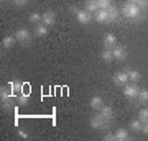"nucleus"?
<instances>
[{"label":"nucleus","mask_w":148,"mask_h":141,"mask_svg":"<svg viewBox=\"0 0 148 141\" xmlns=\"http://www.w3.org/2000/svg\"><path fill=\"white\" fill-rule=\"evenodd\" d=\"M122 15L125 16L127 20L132 21H140L143 18V12L140 10V7L137 3H132V2H127L123 8H122Z\"/></svg>","instance_id":"obj_1"},{"label":"nucleus","mask_w":148,"mask_h":141,"mask_svg":"<svg viewBox=\"0 0 148 141\" xmlns=\"http://www.w3.org/2000/svg\"><path fill=\"white\" fill-rule=\"evenodd\" d=\"M89 125L92 126L94 130H107L110 123H109L107 120H104V118L101 116V113H99V112H95V115H92V116H90Z\"/></svg>","instance_id":"obj_2"},{"label":"nucleus","mask_w":148,"mask_h":141,"mask_svg":"<svg viewBox=\"0 0 148 141\" xmlns=\"http://www.w3.org/2000/svg\"><path fill=\"white\" fill-rule=\"evenodd\" d=\"M138 87H137V84L133 82V84H125L123 85V95L127 97V99H137V95H138Z\"/></svg>","instance_id":"obj_3"},{"label":"nucleus","mask_w":148,"mask_h":141,"mask_svg":"<svg viewBox=\"0 0 148 141\" xmlns=\"http://www.w3.org/2000/svg\"><path fill=\"white\" fill-rule=\"evenodd\" d=\"M15 38H16L18 43H21L23 46H27L28 43H30V31H28L27 28H20V30L15 33Z\"/></svg>","instance_id":"obj_4"},{"label":"nucleus","mask_w":148,"mask_h":141,"mask_svg":"<svg viewBox=\"0 0 148 141\" xmlns=\"http://www.w3.org/2000/svg\"><path fill=\"white\" fill-rule=\"evenodd\" d=\"M76 18H77V21L79 23H82V25H89L90 20H92V13H89V12L86 10H77V13H76Z\"/></svg>","instance_id":"obj_5"},{"label":"nucleus","mask_w":148,"mask_h":141,"mask_svg":"<svg viewBox=\"0 0 148 141\" xmlns=\"http://www.w3.org/2000/svg\"><path fill=\"white\" fill-rule=\"evenodd\" d=\"M112 80H114V84H115V85H119V87H120V85H125V84L128 82V76H127V72H125V71H123V72H122V71H119V72L114 74Z\"/></svg>","instance_id":"obj_6"},{"label":"nucleus","mask_w":148,"mask_h":141,"mask_svg":"<svg viewBox=\"0 0 148 141\" xmlns=\"http://www.w3.org/2000/svg\"><path fill=\"white\" fill-rule=\"evenodd\" d=\"M112 52H114V59L115 61H123L127 58V49L123 46H119V44L115 48H112Z\"/></svg>","instance_id":"obj_7"},{"label":"nucleus","mask_w":148,"mask_h":141,"mask_svg":"<svg viewBox=\"0 0 148 141\" xmlns=\"http://www.w3.org/2000/svg\"><path fill=\"white\" fill-rule=\"evenodd\" d=\"M41 23H45L46 26H53L54 23H56V15H54L51 10H48L43 13V21Z\"/></svg>","instance_id":"obj_8"},{"label":"nucleus","mask_w":148,"mask_h":141,"mask_svg":"<svg viewBox=\"0 0 148 141\" xmlns=\"http://www.w3.org/2000/svg\"><path fill=\"white\" fill-rule=\"evenodd\" d=\"M94 15H95V21L97 23H107L109 21V12L106 8H99Z\"/></svg>","instance_id":"obj_9"},{"label":"nucleus","mask_w":148,"mask_h":141,"mask_svg":"<svg viewBox=\"0 0 148 141\" xmlns=\"http://www.w3.org/2000/svg\"><path fill=\"white\" fill-rule=\"evenodd\" d=\"M99 113H101V116L104 118V120H107L109 123L112 121V115H114L112 107H109V105H102V108L99 110Z\"/></svg>","instance_id":"obj_10"},{"label":"nucleus","mask_w":148,"mask_h":141,"mask_svg":"<svg viewBox=\"0 0 148 141\" xmlns=\"http://www.w3.org/2000/svg\"><path fill=\"white\" fill-rule=\"evenodd\" d=\"M104 46L106 48H115L117 46V38L115 35H112V33H107L106 36H104Z\"/></svg>","instance_id":"obj_11"},{"label":"nucleus","mask_w":148,"mask_h":141,"mask_svg":"<svg viewBox=\"0 0 148 141\" xmlns=\"http://www.w3.org/2000/svg\"><path fill=\"white\" fill-rule=\"evenodd\" d=\"M89 105H90V108L94 110V112H99V110L102 108V105H104V102H102V99L99 97V95H94V97L90 99Z\"/></svg>","instance_id":"obj_12"},{"label":"nucleus","mask_w":148,"mask_h":141,"mask_svg":"<svg viewBox=\"0 0 148 141\" xmlns=\"http://www.w3.org/2000/svg\"><path fill=\"white\" fill-rule=\"evenodd\" d=\"M15 104H16V99H15V97H8V99L2 100V108L5 110V112H10V110H13Z\"/></svg>","instance_id":"obj_13"},{"label":"nucleus","mask_w":148,"mask_h":141,"mask_svg":"<svg viewBox=\"0 0 148 141\" xmlns=\"http://www.w3.org/2000/svg\"><path fill=\"white\" fill-rule=\"evenodd\" d=\"M107 12H109V21H119V18H120V12H119L117 7L110 5L109 8H107Z\"/></svg>","instance_id":"obj_14"},{"label":"nucleus","mask_w":148,"mask_h":141,"mask_svg":"<svg viewBox=\"0 0 148 141\" xmlns=\"http://www.w3.org/2000/svg\"><path fill=\"white\" fill-rule=\"evenodd\" d=\"M28 100H30V92H20V94L16 95V104L20 105V107L27 105Z\"/></svg>","instance_id":"obj_15"},{"label":"nucleus","mask_w":148,"mask_h":141,"mask_svg":"<svg viewBox=\"0 0 148 141\" xmlns=\"http://www.w3.org/2000/svg\"><path fill=\"white\" fill-rule=\"evenodd\" d=\"M125 72H127V76H128V80H132V82H135V84L142 79L140 72H138V71H135V69H127Z\"/></svg>","instance_id":"obj_16"},{"label":"nucleus","mask_w":148,"mask_h":141,"mask_svg":"<svg viewBox=\"0 0 148 141\" xmlns=\"http://www.w3.org/2000/svg\"><path fill=\"white\" fill-rule=\"evenodd\" d=\"M86 10L89 12V13H95V12L99 10L97 0H86Z\"/></svg>","instance_id":"obj_17"},{"label":"nucleus","mask_w":148,"mask_h":141,"mask_svg":"<svg viewBox=\"0 0 148 141\" xmlns=\"http://www.w3.org/2000/svg\"><path fill=\"white\" fill-rule=\"evenodd\" d=\"M101 58H102V61H106V63H112V61H114V52H112L110 48H106V49L101 52Z\"/></svg>","instance_id":"obj_18"},{"label":"nucleus","mask_w":148,"mask_h":141,"mask_svg":"<svg viewBox=\"0 0 148 141\" xmlns=\"http://www.w3.org/2000/svg\"><path fill=\"white\" fill-rule=\"evenodd\" d=\"M130 136H128V131L123 130V128H119V130L115 131V140L117 141H127Z\"/></svg>","instance_id":"obj_19"},{"label":"nucleus","mask_w":148,"mask_h":141,"mask_svg":"<svg viewBox=\"0 0 148 141\" xmlns=\"http://www.w3.org/2000/svg\"><path fill=\"white\" fill-rule=\"evenodd\" d=\"M16 43V38L15 36H12V35H8V36L3 38V41H2V46L5 48V49H10L13 44Z\"/></svg>","instance_id":"obj_20"},{"label":"nucleus","mask_w":148,"mask_h":141,"mask_svg":"<svg viewBox=\"0 0 148 141\" xmlns=\"http://www.w3.org/2000/svg\"><path fill=\"white\" fill-rule=\"evenodd\" d=\"M137 100L140 104H148V90L147 89H140L137 95Z\"/></svg>","instance_id":"obj_21"},{"label":"nucleus","mask_w":148,"mask_h":141,"mask_svg":"<svg viewBox=\"0 0 148 141\" xmlns=\"http://www.w3.org/2000/svg\"><path fill=\"white\" fill-rule=\"evenodd\" d=\"M46 33H48V26L45 25V23L36 25V30H35V35H36V36H46Z\"/></svg>","instance_id":"obj_22"},{"label":"nucleus","mask_w":148,"mask_h":141,"mask_svg":"<svg viewBox=\"0 0 148 141\" xmlns=\"http://www.w3.org/2000/svg\"><path fill=\"white\" fill-rule=\"evenodd\" d=\"M41 21H43V15H41V13H36V12H35V13L30 15V23H33V25H40Z\"/></svg>","instance_id":"obj_23"},{"label":"nucleus","mask_w":148,"mask_h":141,"mask_svg":"<svg viewBox=\"0 0 148 141\" xmlns=\"http://www.w3.org/2000/svg\"><path fill=\"white\" fill-rule=\"evenodd\" d=\"M10 89H12V92H13L15 95H18L20 92H23V90H21V89H23V84H21V82H12L10 84Z\"/></svg>","instance_id":"obj_24"},{"label":"nucleus","mask_w":148,"mask_h":141,"mask_svg":"<svg viewBox=\"0 0 148 141\" xmlns=\"http://www.w3.org/2000/svg\"><path fill=\"white\" fill-rule=\"evenodd\" d=\"M138 120L142 121V123H147V121H148V108H142V110H140V113H138Z\"/></svg>","instance_id":"obj_25"},{"label":"nucleus","mask_w":148,"mask_h":141,"mask_svg":"<svg viewBox=\"0 0 148 141\" xmlns=\"http://www.w3.org/2000/svg\"><path fill=\"white\" fill-rule=\"evenodd\" d=\"M142 126H143V123L140 120H133L132 123H130V130L132 131H142Z\"/></svg>","instance_id":"obj_26"},{"label":"nucleus","mask_w":148,"mask_h":141,"mask_svg":"<svg viewBox=\"0 0 148 141\" xmlns=\"http://www.w3.org/2000/svg\"><path fill=\"white\" fill-rule=\"evenodd\" d=\"M97 3H99V8H109L110 7V0H97Z\"/></svg>","instance_id":"obj_27"},{"label":"nucleus","mask_w":148,"mask_h":141,"mask_svg":"<svg viewBox=\"0 0 148 141\" xmlns=\"http://www.w3.org/2000/svg\"><path fill=\"white\" fill-rule=\"evenodd\" d=\"M137 5L140 7V10H142V12H145V10L148 8V0H140Z\"/></svg>","instance_id":"obj_28"},{"label":"nucleus","mask_w":148,"mask_h":141,"mask_svg":"<svg viewBox=\"0 0 148 141\" xmlns=\"http://www.w3.org/2000/svg\"><path fill=\"white\" fill-rule=\"evenodd\" d=\"M104 140L106 141H117L115 140V133H107V135L104 136Z\"/></svg>","instance_id":"obj_29"},{"label":"nucleus","mask_w":148,"mask_h":141,"mask_svg":"<svg viewBox=\"0 0 148 141\" xmlns=\"http://www.w3.org/2000/svg\"><path fill=\"white\" fill-rule=\"evenodd\" d=\"M18 135H20V138H23V140H28V133L23 130V128H20V130H18Z\"/></svg>","instance_id":"obj_30"},{"label":"nucleus","mask_w":148,"mask_h":141,"mask_svg":"<svg viewBox=\"0 0 148 141\" xmlns=\"http://www.w3.org/2000/svg\"><path fill=\"white\" fill-rule=\"evenodd\" d=\"M13 2H15V5H18V7H23V5L28 3V0H13Z\"/></svg>","instance_id":"obj_31"},{"label":"nucleus","mask_w":148,"mask_h":141,"mask_svg":"<svg viewBox=\"0 0 148 141\" xmlns=\"http://www.w3.org/2000/svg\"><path fill=\"white\" fill-rule=\"evenodd\" d=\"M142 133H143V135H148V121H147V123H143V126H142Z\"/></svg>","instance_id":"obj_32"},{"label":"nucleus","mask_w":148,"mask_h":141,"mask_svg":"<svg viewBox=\"0 0 148 141\" xmlns=\"http://www.w3.org/2000/svg\"><path fill=\"white\" fill-rule=\"evenodd\" d=\"M77 10H79V8H77V7L74 5V7H71V12H73L74 15H76V13H77Z\"/></svg>","instance_id":"obj_33"},{"label":"nucleus","mask_w":148,"mask_h":141,"mask_svg":"<svg viewBox=\"0 0 148 141\" xmlns=\"http://www.w3.org/2000/svg\"><path fill=\"white\" fill-rule=\"evenodd\" d=\"M128 2H132V3H138L140 0H128Z\"/></svg>","instance_id":"obj_34"}]
</instances>
